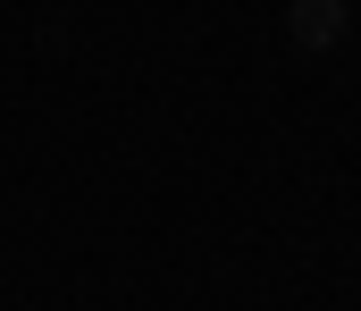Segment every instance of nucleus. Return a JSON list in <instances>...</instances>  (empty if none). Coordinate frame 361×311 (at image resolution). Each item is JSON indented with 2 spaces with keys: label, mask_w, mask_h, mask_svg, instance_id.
<instances>
[{
  "label": "nucleus",
  "mask_w": 361,
  "mask_h": 311,
  "mask_svg": "<svg viewBox=\"0 0 361 311\" xmlns=\"http://www.w3.org/2000/svg\"><path fill=\"white\" fill-rule=\"evenodd\" d=\"M345 34H353V8L345 0H294L286 8V42L294 51H336Z\"/></svg>",
  "instance_id": "obj_1"
}]
</instances>
